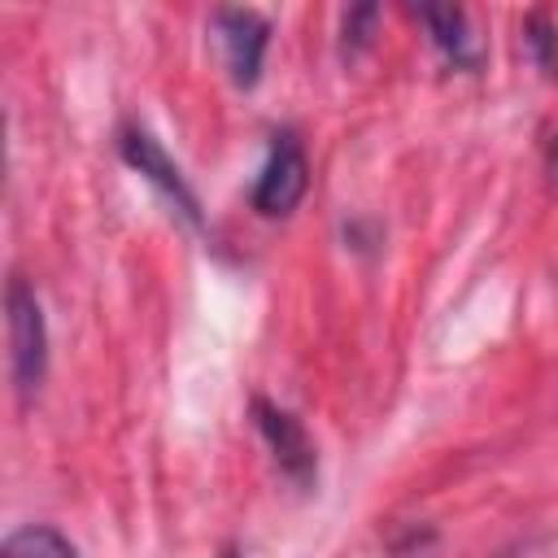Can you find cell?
Here are the masks:
<instances>
[{
    "instance_id": "obj_8",
    "label": "cell",
    "mask_w": 558,
    "mask_h": 558,
    "mask_svg": "<svg viewBox=\"0 0 558 558\" xmlns=\"http://www.w3.org/2000/svg\"><path fill=\"white\" fill-rule=\"evenodd\" d=\"M545 174H549V187H558V135L549 144V157H545Z\"/></svg>"
},
{
    "instance_id": "obj_1",
    "label": "cell",
    "mask_w": 558,
    "mask_h": 558,
    "mask_svg": "<svg viewBox=\"0 0 558 558\" xmlns=\"http://www.w3.org/2000/svg\"><path fill=\"white\" fill-rule=\"evenodd\" d=\"M4 310H9V375H13V388L22 397H31L39 384H44V371H48V327H44V310H39V296L26 279H9V296H4Z\"/></svg>"
},
{
    "instance_id": "obj_6",
    "label": "cell",
    "mask_w": 558,
    "mask_h": 558,
    "mask_svg": "<svg viewBox=\"0 0 558 558\" xmlns=\"http://www.w3.org/2000/svg\"><path fill=\"white\" fill-rule=\"evenodd\" d=\"M418 22L432 31V44L453 61V65H475V35L466 31V13L462 9H423Z\"/></svg>"
},
{
    "instance_id": "obj_5",
    "label": "cell",
    "mask_w": 558,
    "mask_h": 558,
    "mask_svg": "<svg viewBox=\"0 0 558 558\" xmlns=\"http://www.w3.org/2000/svg\"><path fill=\"white\" fill-rule=\"evenodd\" d=\"M214 35L222 44L227 70L235 87H253L266 61V44H270V22L253 9H218L214 13Z\"/></svg>"
},
{
    "instance_id": "obj_9",
    "label": "cell",
    "mask_w": 558,
    "mask_h": 558,
    "mask_svg": "<svg viewBox=\"0 0 558 558\" xmlns=\"http://www.w3.org/2000/svg\"><path fill=\"white\" fill-rule=\"evenodd\" d=\"M218 558H240V554H235V549H222V554H218Z\"/></svg>"
},
{
    "instance_id": "obj_7",
    "label": "cell",
    "mask_w": 558,
    "mask_h": 558,
    "mask_svg": "<svg viewBox=\"0 0 558 558\" xmlns=\"http://www.w3.org/2000/svg\"><path fill=\"white\" fill-rule=\"evenodd\" d=\"M4 558H78V549L48 523H26L17 532H9L4 541Z\"/></svg>"
},
{
    "instance_id": "obj_4",
    "label": "cell",
    "mask_w": 558,
    "mask_h": 558,
    "mask_svg": "<svg viewBox=\"0 0 558 558\" xmlns=\"http://www.w3.org/2000/svg\"><path fill=\"white\" fill-rule=\"evenodd\" d=\"M253 423H257L262 440L270 445L279 471H283L296 488H310V484L318 480V453H314V440H310V432L301 427V418L288 414V410H279V405H270L266 397H253Z\"/></svg>"
},
{
    "instance_id": "obj_3",
    "label": "cell",
    "mask_w": 558,
    "mask_h": 558,
    "mask_svg": "<svg viewBox=\"0 0 558 558\" xmlns=\"http://www.w3.org/2000/svg\"><path fill=\"white\" fill-rule=\"evenodd\" d=\"M118 153H122V161H126L131 170H140V174L174 205V214H183L192 227L205 222V218H201V201H196V192L187 187L183 170L166 157V148H161L144 126H122V131H118Z\"/></svg>"
},
{
    "instance_id": "obj_2",
    "label": "cell",
    "mask_w": 558,
    "mask_h": 558,
    "mask_svg": "<svg viewBox=\"0 0 558 558\" xmlns=\"http://www.w3.org/2000/svg\"><path fill=\"white\" fill-rule=\"evenodd\" d=\"M305 187H310V161H305L301 140L292 131L270 135L266 161H262L257 183H253V209L262 218H288L301 205Z\"/></svg>"
}]
</instances>
